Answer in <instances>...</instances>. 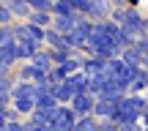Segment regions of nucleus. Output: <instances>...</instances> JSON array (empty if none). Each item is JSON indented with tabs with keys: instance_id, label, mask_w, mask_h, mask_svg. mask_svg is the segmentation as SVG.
<instances>
[{
	"instance_id": "f257e3e1",
	"label": "nucleus",
	"mask_w": 148,
	"mask_h": 131,
	"mask_svg": "<svg viewBox=\"0 0 148 131\" xmlns=\"http://www.w3.org/2000/svg\"><path fill=\"white\" fill-rule=\"evenodd\" d=\"M148 107V98L145 96H134V93H126L121 101L115 104V112H112V120L118 126H129V123H140Z\"/></svg>"
},
{
	"instance_id": "f03ea898",
	"label": "nucleus",
	"mask_w": 148,
	"mask_h": 131,
	"mask_svg": "<svg viewBox=\"0 0 148 131\" xmlns=\"http://www.w3.org/2000/svg\"><path fill=\"white\" fill-rule=\"evenodd\" d=\"M104 71L110 74V82L115 85V88H121L123 93H129V85H132V79H134V71H137V68L126 66L121 58H110V60L104 63Z\"/></svg>"
},
{
	"instance_id": "7ed1b4c3",
	"label": "nucleus",
	"mask_w": 148,
	"mask_h": 131,
	"mask_svg": "<svg viewBox=\"0 0 148 131\" xmlns=\"http://www.w3.org/2000/svg\"><path fill=\"white\" fill-rule=\"evenodd\" d=\"M74 8H77L79 16L90 22H101V19H110V11H112V3L110 0H71Z\"/></svg>"
},
{
	"instance_id": "20e7f679",
	"label": "nucleus",
	"mask_w": 148,
	"mask_h": 131,
	"mask_svg": "<svg viewBox=\"0 0 148 131\" xmlns=\"http://www.w3.org/2000/svg\"><path fill=\"white\" fill-rule=\"evenodd\" d=\"M90 33H93V22L90 19H79L77 25H74V30L66 36V41H69V47L74 49V52H85Z\"/></svg>"
},
{
	"instance_id": "39448f33",
	"label": "nucleus",
	"mask_w": 148,
	"mask_h": 131,
	"mask_svg": "<svg viewBox=\"0 0 148 131\" xmlns=\"http://www.w3.org/2000/svg\"><path fill=\"white\" fill-rule=\"evenodd\" d=\"M121 27H123V30H126L132 38L145 36V16L140 14V8H126V16H123Z\"/></svg>"
},
{
	"instance_id": "423d86ee",
	"label": "nucleus",
	"mask_w": 148,
	"mask_h": 131,
	"mask_svg": "<svg viewBox=\"0 0 148 131\" xmlns=\"http://www.w3.org/2000/svg\"><path fill=\"white\" fill-rule=\"evenodd\" d=\"M14 77H16V82H33V85L47 82V74H44V71H38V68L33 66L30 60H27V63H16Z\"/></svg>"
},
{
	"instance_id": "0eeeda50",
	"label": "nucleus",
	"mask_w": 148,
	"mask_h": 131,
	"mask_svg": "<svg viewBox=\"0 0 148 131\" xmlns=\"http://www.w3.org/2000/svg\"><path fill=\"white\" fill-rule=\"evenodd\" d=\"M33 101H36V107H41V109H55V107H58V101H55V96H52V88H49L47 82H38L36 85Z\"/></svg>"
},
{
	"instance_id": "6e6552de",
	"label": "nucleus",
	"mask_w": 148,
	"mask_h": 131,
	"mask_svg": "<svg viewBox=\"0 0 148 131\" xmlns=\"http://www.w3.org/2000/svg\"><path fill=\"white\" fill-rule=\"evenodd\" d=\"M69 107L74 109V115H77V117H82V115H93L96 96H90V93H79V96H74V98H71Z\"/></svg>"
},
{
	"instance_id": "1a4fd4ad",
	"label": "nucleus",
	"mask_w": 148,
	"mask_h": 131,
	"mask_svg": "<svg viewBox=\"0 0 148 131\" xmlns=\"http://www.w3.org/2000/svg\"><path fill=\"white\" fill-rule=\"evenodd\" d=\"M44 47L47 49H63V52H74L69 47V41H66V36H60L58 30H52V27H47L44 30Z\"/></svg>"
},
{
	"instance_id": "9d476101",
	"label": "nucleus",
	"mask_w": 148,
	"mask_h": 131,
	"mask_svg": "<svg viewBox=\"0 0 148 131\" xmlns=\"http://www.w3.org/2000/svg\"><path fill=\"white\" fill-rule=\"evenodd\" d=\"M16 63H19V60H16V41L3 44V47H0V66L8 68V71H14Z\"/></svg>"
},
{
	"instance_id": "9b49d317",
	"label": "nucleus",
	"mask_w": 148,
	"mask_h": 131,
	"mask_svg": "<svg viewBox=\"0 0 148 131\" xmlns=\"http://www.w3.org/2000/svg\"><path fill=\"white\" fill-rule=\"evenodd\" d=\"M79 19H85V16H79V14H74V16H52V30H58L60 36H69Z\"/></svg>"
},
{
	"instance_id": "f8f14e48",
	"label": "nucleus",
	"mask_w": 148,
	"mask_h": 131,
	"mask_svg": "<svg viewBox=\"0 0 148 131\" xmlns=\"http://www.w3.org/2000/svg\"><path fill=\"white\" fill-rule=\"evenodd\" d=\"M121 60H123L126 66H132V68H143V63H145V55H143V52H140V49L132 44V47H126V49L121 52Z\"/></svg>"
},
{
	"instance_id": "ddd939ff",
	"label": "nucleus",
	"mask_w": 148,
	"mask_h": 131,
	"mask_svg": "<svg viewBox=\"0 0 148 131\" xmlns=\"http://www.w3.org/2000/svg\"><path fill=\"white\" fill-rule=\"evenodd\" d=\"M129 93H134V96H145L148 93V71L145 68H137V71H134V79H132V85H129Z\"/></svg>"
},
{
	"instance_id": "4468645a",
	"label": "nucleus",
	"mask_w": 148,
	"mask_h": 131,
	"mask_svg": "<svg viewBox=\"0 0 148 131\" xmlns=\"http://www.w3.org/2000/svg\"><path fill=\"white\" fill-rule=\"evenodd\" d=\"M82 60H85V52H71L69 58L60 63V68L66 71V77H69V74H77V71H82Z\"/></svg>"
},
{
	"instance_id": "2eb2a0df",
	"label": "nucleus",
	"mask_w": 148,
	"mask_h": 131,
	"mask_svg": "<svg viewBox=\"0 0 148 131\" xmlns=\"http://www.w3.org/2000/svg\"><path fill=\"white\" fill-rule=\"evenodd\" d=\"M66 82H69V88L74 90V96H79V93H88V74H82V71H77V74H69V77H66Z\"/></svg>"
},
{
	"instance_id": "dca6fc26",
	"label": "nucleus",
	"mask_w": 148,
	"mask_h": 131,
	"mask_svg": "<svg viewBox=\"0 0 148 131\" xmlns=\"http://www.w3.org/2000/svg\"><path fill=\"white\" fill-rule=\"evenodd\" d=\"M30 63L36 66L38 71H44V74H47L49 68H52V58H49L47 47H41V49H38V52H36V55H33V58H30Z\"/></svg>"
},
{
	"instance_id": "f3484780",
	"label": "nucleus",
	"mask_w": 148,
	"mask_h": 131,
	"mask_svg": "<svg viewBox=\"0 0 148 131\" xmlns=\"http://www.w3.org/2000/svg\"><path fill=\"white\" fill-rule=\"evenodd\" d=\"M104 63H107V60H101V58H93V55H85V60H82V74L93 77V74L104 71Z\"/></svg>"
},
{
	"instance_id": "a211bd4d",
	"label": "nucleus",
	"mask_w": 148,
	"mask_h": 131,
	"mask_svg": "<svg viewBox=\"0 0 148 131\" xmlns=\"http://www.w3.org/2000/svg\"><path fill=\"white\" fill-rule=\"evenodd\" d=\"M33 93H36V85H33V82H16L14 90H11V101H16V98H33Z\"/></svg>"
},
{
	"instance_id": "6ab92c4d",
	"label": "nucleus",
	"mask_w": 148,
	"mask_h": 131,
	"mask_svg": "<svg viewBox=\"0 0 148 131\" xmlns=\"http://www.w3.org/2000/svg\"><path fill=\"white\" fill-rule=\"evenodd\" d=\"M115 104L118 101H104V98H96V107H93V117H112V112H115Z\"/></svg>"
},
{
	"instance_id": "aec40b11",
	"label": "nucleus",
	"mask_w": 148,
	"mask_h": 131,
	"mask_svg": "<svg viewBox=\"0 0 148 131\" xmlns=\"http://www.w3.org/2000/svg\"><path fill=\"white\" fill-rule=\"evenodd\" d=\"M52 96H55V101H58V104H71L74 90L69 88V82H60V85H55V88H52Z\"/></svg>"
},
{
	"instance_id": "412c9836",
	"label": "nucleus",
	"mask_w": 148,
	"mask_h": 131,
	"mask_svg": "<svg viewBox=\"0 0 148 131\" xmlns=\"http://www.w3.org/2000/svg\"><path fill=\"white\" fill-rule=\"evenodd\" d=\"M71 131H99V117H93V115H82V117H77Z\"/></svg>"
},
{
	"instance_id": "4be33fe9",
	"label": "nucleus",
	"mask_w": 148,
	"mask_h": 131,
	"mask_svg": "<svg viewBox=\"0 0 148 131\" xmlns=\"http://www.w3.org/2000/svg\"><path fill=\"white\" fill-rule=\"evenodd\" d=\"M77 8H74L71 0H55L52 3V16H74Z\"/></svg>"
},
{
	"instance_id": "5701e85b",
	"label": "nucleus",
	"mask_w": 148,
	"mask_h": 131,
	"mask_svg": "<svg viewBox=\"0 0 148 131\" xmlns=\"http://www.w3.org/2000/svg\"><path fill=\"white\" fill-rule=\"evenodd\" d=\"M25 22L38 25V27H52V14H49V11H30V16H27Z\"/></svg>"
},
{
	"instance_id": "b1692460",
	"label": "nucleus",
	"mask_w": 148,
	"mask_h": 131,
	"mask_svg": "<svg viewBox=\"0 0 148 131\" xmlns=\"http://www.w3.org/2000/svg\"><path fill=\"white\" fill-rule=\"evenodd\" d=\"M38 49H41L38 44H16V60H19V63H27Z\"/></svg>"
},
{
	"instance_id": "393cba45",
	"label": "nucleus",
	"mask_w": 148,
	"mask_h": 131,
	"mask_svg": "<svg viewBox=\"0 0 148 131\" xmlns=\"http://www.w3.org/2000/svg\"><path fill=\"white\" fill-rule=\"evenodd\" d=\"M11 107L19 112V117H30V112L36 109V101L33 98H16V101H11Z\"/></svg>"
},
{
	"instance_id": "a878e982",
	"label": "nucleus",
	"mask_w": 148,
	"mask_h": 131,
	"mask_svg": "<svg viewBox=\"0 0 148 131\" xmlns=\"http://www.w3.org/2000/svg\"><path fill=\"white\" fill-rule=\"evenodd\" d=\"M60 82H66V71L60 66H52L47 71V85H49V88H55V85H60Z\"/></svg>"
},
{
	"instance_id": "bb28decb",
	"label": "nucleus",
	"mask_w": 148,
	"mask_h": 131,
	"mask_svg": "<svg viewBox=\"0 0 148 131\" xmlns=\"http://www.w3.org/2000/svg\"><path fill=\"white\" fill-rule=\"evenodd\" d=\"M123 96H126V93H123L121 88H115V85H107V88L99 93V98H104V101H121Z\"/></svg>"
},
{
	"instance_id": "cd10ccee",
	"label": "nucleus",
	"mask_w": 148,
	"mask_h": 131,
	"mask_svg": "<svg viewBox=\"0 0 148 131\" xmlns=\"http://www.w3.org/2000/svg\"><path fill=\"white\" fill-rule=\"evenodd\" d=\"M52 3L55 0H27L30 11H49V14H52Z\"/></svg>"
},
{
	"instance_id": "c85d7f7f",
	"label": "nucleus",
	"mask_w": 148,
	"mask_h": 131,
	"mask_svg": "<svg viewBox=\"0 0 148 131\" xmlns=\"http://www.w3.org/2000/svg\"><path fill=\"white\" fill-rule=\"evenodd\" d=\"M0 25H14V14L8 11L5 0H0Z\"/></svg>"
},
{
	"instance_id": "c756f323",
	"label": "nucleus",
	"mask_w": 148,
	"mask_h": 131,
	"mask_svg": "<svg viewBox=\"0 0 148 131\" xmlns=\"http://www.w3.org/2000/svg\"><path fill=\"white\" fill-rule=\"evenodd\" d=\"M8 41H14V27L11 25H0V47L8 44Z\"/></svg>"
},
{
	"instance_id": "7c9ffc66",
	"label": "nucleus",
	"mask_w": 148,
	"mask_h": 131,
	"mask_svg": "<svg viewBox=\"0 0 148 131\" xmlns=\"http://www.w3.org/2000/svg\"><path fill=\"white\" fill-rule=\"evenodd\" d=\"M123 16H126V5H112V11H110V19L115 22V25H121V22H123Z\"/></svg>"
},
{
	"instance_id": "2f4dec72",
	"label": "nucleus",
	"mask_w": 148,
	"mask_h": 131,
	"mask_svg": "<svg viewBox=\"0 0 148 131\" xmlns=\"http://www.w3.org/2000/svg\"><path fill=\"white\" fill-rule=\"evenodd\" d=\"M47 52H49V58H52V66H60L71 55V52H63V49H47Z\"/></svg>"
},
{
	"instance_id": "473e14b6",
	"label": "nucleus",
	"mask_w": 148,
	"mask_h": 131,
	"mask_svg": "<svg viewBox=\"0 0 148 131\" xmlns=\"http://www.w3.org/2000/svg\"><path fill=\"white\" fill-rule=\"evenodd\" d=\"M99 131H121V126H118L112 117H101L99 120Z\"/></svg>"
},
{
	"instance_id": "72a5a7b5",
	"label": "nucleus",
	"mask_w": 148,
	"mask_h": 131,
	"mask_svg": "<svg viewBox=\"0 0 148 131\" xmlns=\"http://www.w3.org/2000/svg\"><path fill=\"white\" fill-rule=\"evenodd\" d=\"M22 123H25V131H47L44 123H36V120H30V117H22Z\"/></svg>"
},
{
	"instance_id": "f704fd0d",
	"label": "nucleus",
	"mask_w": 148,
	"mask_h": 131,
	"mask_svg": "<svg viewBox=\"0 0 148 131\" xmlns=\"http://www.w3.org/2000/svg\"><path fill=\"white\" fill-rule=\"evenodd\" d=\"M134 47H137L143 55H148V36H140V38H134Z\"/></svg>"
},
{
	"instance_id": "c9c22d12",
	"label": "nucleus",
	"mask_w": 148,
	"mask_h": 131,
	"mask_svg": "<svg viewBox=\"0 0 148 131\" xmlns=\"http://www.w3.org/2000/svg\"><path fill=\"white\" fill-rule=\"evenodd\" d=\"M121 131H145L143 123H129V126H121Z\"/></svg>"
},
{
	"instance_id": "e433bc0d",
	"label": "nucleus",
	"mask_w": 148,
	"mask_h": 131,
	"mask_svg": "<svg viewBox=\"0 0 148 131\" xmlns=\"http://www.w3.org/2000/svg\"><path fill=\"white\" fill-rule=\"evenodd\" d=\"M140 123H143V128H148V107H145V112H143V117H140Z\"/></svg>"
},
{
	"instance_id": "4c0bfd02",
	"label": "nucleus",
	"mask_w": 148,
	"mask_h": 131,
	"mask_svg": "<svg viewBox=\"0 0 148 131\" xmlns=\"http://www.w3.org/2000/svg\"><path fill=\"white\" fill-rule=\"evenodd\" d=\"M126 8H140V0H126Z\"/></svg>"
},
{
	"instance_id": "58836bf2",
	"label": "nucleus",
	"mask_w": 148,
	"mask_h": 131,
	"mask_svg": "<svg viewBox=\"0 0 148 131\" xmlns=\"http://www.w3.org/2000/svg\"><path fill=\"white\" fill-rule=\"evenodd\" d=\"M112 5H126V0H110Z\"/></svg>"
},
{
	"instance_id": "ea45409f",
	"label": "nucleus",
	"mask_w": 148,
	"mask_h": 131,
	"mask_svg": "<svg viewBox=\"0 0 148 131\" xmlns=\"http://www.w3.org/2000/svg\"><path fill=\"white\" fill-rule=\"evenodd\" d=\"M5 3H27V0H5Z\"/></svg>"
},
{
	"instance_id": "a19ab883",
	"label": "nucleus",
	"mask_w": 148,
	"mask_h": 131,
	"mask_svg": "<svg viewBox=\"0 0 148 131\" xmlns=\"http://www.w3.org/2000/svg\"><path fill=\"white\" fill-rule=\"evenodd\" d=\"M143 68H145V71H148V55H145V63H143Z\"/></svg>"
},
{
	"instance_id": "79ce46f5",
	"label": "nucleus",
	"mask_w": 148,
	"mask_h": 131,
	"mask_svg": "<svg viewBox=\"0 0 148 131\" xmlns=\"http://www.w3.org/2000/svg\"><path fill=\"white\" fill-rule=\"evenodd\" d=\"M145 36H148V19H145Z\"/></svg>"
},
{
	"instance_id": "37998d69",
	"label": "nucleus",
	"mask_w": 148,
	"mask_h": 131,
	"mask_svg": "<svg viewBox=\"0 0 148 131\" xmlns=\"http://www.w3.org/2000/svg\"><path fill=\"white\" fill-rule=\"evenodd\" d=\"M145 98H148V93H145Z\"/></svg>"
}]
</instances>
